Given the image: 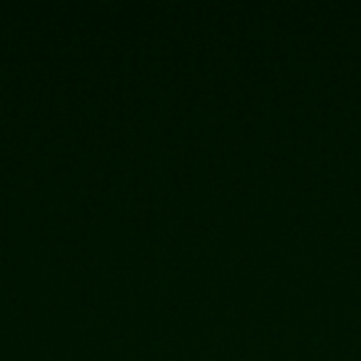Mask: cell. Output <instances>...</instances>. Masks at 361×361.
Segmentation results:
<instances>
[]
</instances>
